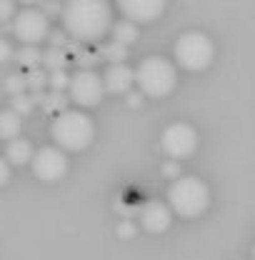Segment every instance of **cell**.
<instances>
[{"instance_id":"cell-1","label":"cell","mask_w":255,"mask_h":260,"mask_svg":"<svg viewBox=\"0 0 255 260\" xmlns=\"http://www.w3.org/2000/svg\"><path fill=\"white\" fill-rule=\"evenodd\" d=\"M113 13L105 0H73L63 8V25L78 43H95L110 28Z\"/></svg>"},{"instance_id":"cell-2","label":"cell","mask_w":255,"mask_h":260,"mask_svg":"<svg viewBox=\"0 0 255 260\" xmlns=\"http://www.w3.org/2000/svg\"><path fill=\"white\" fill-rule=\"evenodd\" d=\"M168 203H170V210L175 215H180V218H198L210 205V190H208V185L200 178L183 175V178L173 180V185L168 190Z\"/></svg>"},{"instance_id":"cell-3","label":"cell","mask_w":255,"mask_h":260,"mask_svg":"<svg viewBox=\"0 0 255 260\" xmlns=\"http://www.w3.org/2000/svg\"><path fill=\"white\" fill-rule=\"evenodd\" d=\"M53 140L60 145V150H70V153H78V150H85L90 143H93V135H95V125L88 115H83L80 110H68L63 115H58L53 120Z\"/></svg>"},{"instance_id":"cell-4","label":"cell","mask_w":255,"mask_h":260,"mask_svg":"<svg viewBox=\"0 0 255 260\" xmlns=\"http://www.w3.org/2000/svg\"><path fill=\"white\" fill-rule=\"evenodd\" d=\"M138 85L148 98H165L170 95L178 85V70L175 65L160 55H150L135 70Z\"/></svg>"},{"instance_id":"cell-5","label":"cell","mask_w":255,"mask_h":260,"mask_svg":"<svg viewBox=\"0 0 255 260\" xmlns=\"http://www.w3.org/2000/svg\"><path fill=\"white\" fill-rule=\"evenodd\" d=\"M213 55H215V45L205 32H185L175 43V60L190 73L205 70L213 63Z\"/></svg>"},{"instance_id":"cell-6","label":"cell","mask_w":255,"mask_h":260,"mask_svg":"<svg viewBox=\"0 0 255 260\" xmlns=\"http://www.w3.org/2000/svg\"><path fill=\"white\" fill-rule=\"evenodd\" d=\"M160 148L165 150V155H170L173 160H183L190 158L198 148V133L188 123H173L163 130L160 135Z\"/></svg>"},{"instance_id":"cell-7","label":"cell","mask_w":255,"mask_h":260,"mask_svg":"<svg viewBox=\"0 0 255 260\" xmlns=\"http://www.w3.org/2000/svg\"><path fill=\"white\" fill-rule=\"evenodd\" d=\"M68 90H70L73 103H78L80 108H95L98 103L103 100V95H105V80L93 70L80 68L70 78V88Z\"/></svg>"},{"instance_id":"cell-8","label":"cell","mask_w":255,"mask_h":260,"mask_svg":"<svg viewBox=\"0 0 255 260\" xmlns=\"http://www.w3.org/2000/svg\"><path fill=\"white\" fill-rule=\"evenodd\" d=\"M13 35L25 43V48H35L40 40L48 38V18L35 8H25L13 20Z\"/></svg>"},{"instance_id":"cell-9","label":"cell","mask_w":255,"mask_h":260,"mask_svg":"<svg viewBox=\"0 0 255 260\" xmlns=\"http://www.w3.org/2000/svg\"><path fill=\"white\" fill-rule=\"evenodd\" d=\"M33 173L35 178L45 183H55L68 173V158L60 148H40L33 158Z\"/></svg>"},{"instance_id":"cell-10","label":"cell","mask_w":255,"mask_h":260,"mask_svg":"<svg viewBox=\"0 0 255 260\" xmlns=\"http://www.w3.org/2000/svg\"><path fill=\"white\" fill-rule=\"evenodd\" d=\"M118 8L123 10L130 23H153L165 10L163 0H120Z\"/></svg>"},{"instance_id":"cell-11","label":"cell","mask_w":255,"mask_h":260,"mask_svg":"<svg viewBox=\"0 0 255 260\" xmlns=\"http://www.w3.org/2000/svg\"><path fill=\"white\" fill-rule=\"evenodd\" d=\"M140 223L148 233H165L173 223V210H170V205L153 200L140 210Z\"/></svg>"},{"instance_id":"cell-12","label":"cell","mask_w":255,"mask_h":260,"mask_svg":"<svg viewBox=\"0 0 255 260\" xmlns=\"http://www.w3.org/2000/svg\"><path fill=\"white\" fill-rule=\"evenodd\" d=\"M103 80H105V90L120 95V93H128L133 88V83H138V75L125 63H120V65H110L105 70V78Z\"/></svg>"},{"instance_id":"cell-13","label":"cell","mask_w":255,"mask_h":260,"mask_svg":"<svg viewBox=\"0 0 255 260\" xmlns=\"http://www.w3.org/2000/svg\"><path fill=\"white\" fill-rule=\"evenodd\" d=\"M33 148L28 140H23V138H15V140H10L8 143V148H5V160L13 162V165H23V162H33Z\"/></svg>"},{"instance_id":"cell-14","label":"cell","mask_w":255,"mask_h":260,"mask_svg":"<svg viewBox=\"0 0 255 260\" xmlns=\"http://www.w3.org/2000/svg\"><path fill=\"white\" fill-rule=\"evenodd\" d=\"M23 128V120L15 110H3L0 113V138H5L8 143L15 140V135Z\"/></svg>"},{"instance_id":"cell-15","label":"cell","mask_w":255,"mask_h":260,"mask_svg":"<svg viewBox=\"0 0 255 260\" xmlns=\"http://www.w3.org/2000/svg\"><path fill=\"white\" fill-rule=\"evenodd\" d=\"M65 63H68V55H65L63 48H50V50L43 53V65L50 68V73L65 70Z\"/></svg>"},{"instance_id":"cell-16","label":"cell","mask_w":255,"mask_h":260,"mask_svg":"<svg viewBox=\"0 0 255 260\" xmlns=\"http://www.w3.org/2000/svg\"><path fill=\"white\" fill-rule=\"evenodd\" d=\"M25 80H28V90H30L33 95H43V88L50 83V75H45L43 70H28V75H25Z\"/></svg>"},{"instance_id":"cell-17","label":"cell","mask_w":255,"mask_h":260,"mask_svg":"<svg viewBox=\"0 0 255 260\" xmlns=\"http://www.w3.org/2000/svg\"><path fill=\"white\" fill-rule=\"evenodd\" d=\"M113 32H115V43H120V45H130V43H135V38H138V28H135V23H130V20L118 23Z\"/></svg>"},{"instance_id":"cell-18","label":"cell","mask_w":255,"mask_h":260,"mask_svg":"<svg viewBox=\"0 0 255 260\" xmlns=\"http://www.w3.org/2000/svg\"><path fill=\"white\" fill-rule=\"evenodd\" d=\"M18 63L23 65V68H28V70H35L38 65L43 63V53L38 48H23L18 53Z\"/></svg>"},{"instance_id":"cell-19","label":"cell","mask_w":255,"mask_h":260,"mask_svg":"<svg viewBox=\"0 0 255 260\" xmlns=\"http://www.w3.org/2000/svg\"><path fill=\"white\" fill-rule=\"evenodd\" d=\"M65 103H68L65 95L63 93H55V90H53L50 95L43 98V108H45V113H58V115H63V113H68V110H65Z\"/></svg>"},{"instance_id":"cell-20","label":"cell","mask_w":255,"mask_h":260,"mask_svg":"<svg viewBox=\"0 0 255 260\" xmlns=\"http://www.w3.org/2000/svg\"><path fill=\"white\" fill-rule=\"evenodd\" d=\"M5 90H8L13 98L25 95V90H28V80H25V75H8V78H5Z\"/></svg>"},{"instance_id":"cell-21","label":"cell","mask_w":255,"mask_h":260,"mask_svg":"<svg viewBox=\"0 0 255 260\" xmlns=\"http://www.w3.org/2000/svg\"><path fill=\"white\" fill-rule=\"evenodd\" d=\"M103 55H105L113 65H120L123 60H125L128 50H125V45H120V43H110V45L103 48Z\"/></svg>"},{"instance_id":"cell-22","label":"cell","mask_w":255,"mask_h":260,"mask_svg":"<svg viewBox=\"0 0 255 260\" xmlns=\"http://www.w3.org/2000/svg\"><path fill=\"white\" fill-rule=\"evenodd\" d=\"M70 78H73V75H68L65 70L50 73V88H53L55 93H63L65 88H70Z\"/></svg>"},{"instance_id":"cell-23","label":"cell","mask_w":255,"mask_h":260,"mask_svg":"<svg viewBox=\"0 0 255 260\" xmlns=\"http://www.w3.org/2000/svg\"><path fill=\"white\" fill-rule=\"evenodd\" d=\"M33 105H35L33 95H18V98H13V110H15L18 115H25V113H30Z\"/></svg>"},{"instance_id":"cell-24","label":"cell","mask_w":255,"mask_h":260,"mask_svg":"<svg viewBox=\"0 0 255 260\" xmlns=\"http://www.w3.org/2000/svg\"><path fill=\"white\" fill-rule=\"evenodd\" d=\"M163 173H165L168 178H175V180H178V178H183V175H180V162L178 160L165 162V165H163Z\"/></svg>"},{"instance_id":"cell-25","label":"cell","mask_w":255,"mask_h":260,"mask_svg":"<svg viewBox=\"0 0 255 260\" xmlns=\"http://www.w3.org/2000/svg\"><path fill=\"white\" fill-rule=\"evenodd\" d=\"M13 10H15V5H13L10 0H3V3H0V20H3V23L10 20V18H13Z\"/></svg>"},{"instance_id":"cell-26","label":"cell","mask_w":255,"mask_h":260,"mask_svg":"<svg viewBox=\"0 0 255 260\" xmlns=\"http://www.w3.org/2000/svg\"><path fill=\"white\" fill-rule=\"evenodd\" d=\"M118 233H120V238H133V235H135V225H133V223H120V225H118Z\"/></svg>"},{"instance_id":"cell-27","label":"cell","mask_w":255,"mask_h":260,"mask_svg":"<svg viewBox=\"0 0 255 260\" xmlns=\"http://www.w3.org/2000/svg\"><path fill=\"white\" fill-rule=\"evenodd\" d=\"M8 175H10V162L3 158V160H0V183H3V185L8 183Z\"/></svg>"},{"instance_id":"cell-28","label":"cell","mask_w":255,"mask_h":260,"mask_svg":"<svg viewBox=\"0 0 255 260\" xmlns=\"http://www.w3.org/2000/svg\"><path fill=\"white\" fill-rule=\"evenodd\" d=\"M10 58V45H8V40H0V60L5 63Z\"/></svg>"},{"instance_id":"cell-29","label":"cell","mask_w":255,"mask_h":260,"mask_svg":"<svg viewBox=\"0 0 255 260\" xmlns=\"http://www.w3.org/2000/svg\"><path fill=\"white\" fill-rule=\"evenodd\" d=\"M50 38H53V48H60V45H63V35H60V32H53Z\"/></svg>"},{"instance_id":"cell-30","label":"cell","mask_w":255,"mask_h":260,"mask_svg":"<svg viewBox=\"0 0 255 260\" xmlns=\"http://www.w3.org/2000/svg\"><path fill=\"white\" fill-rule=\"evenodd\" d=\"M130 105H138V103H140V95H138V93H130Z\"/></svg>"}]
</instances>
